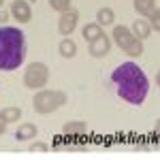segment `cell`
I'll use <instances>...</instances> for the list:
<instances>
[{"label":"cell","mask_w":160,"mask_h":160,"mask_svg":"<svg viewBox=\"0 0 160 160\" xmlns=\"http://www.w3.org/2000/svg\"><path fill=\"white\" fill-rule=\"evenodd\" d=\"M111 81L118 90L120 98H124L130 105H141L149 92V79L141 71V66L137 62H124L120 64L113 73Z\"/></svg>","instance_id":"6da1fadb"},{"label":"cell","mask_w":160,"mask_h":160,"mask_svg":"<svg viewBox=\"0 0 160 160\" xmlns=\"http://www.w3.org/2000/svg\"><path fill=\"white\" fill-rule=\"evenodd\" d=\"M26 58V37L15 26H0V71L11 73Z\"/></svg>","instance_id":"7a4b0ae2"},{"label":"cell","mask_w":160,"mask_h":160,"mask_svg":"<svg viewBox=\"0 0 160 160\" xmlns=\"http://www.w3.org/2000/svg\"><path fill=\"white\" fill-rule=\"evenodd\" d=\"M66 94L62 92V90H38L37 94H34V98H32V109L41 113V115H47V113H53V111H58L60 107L66 105Z\"/></svg>","instance_id":"3957f363"},{"label":"cell","mask_w":160,"mask_h":160,"mask_svg":"<svg viewBox=\"0 0 160 160\" xmlns=\"http://www.w3.org/2000/svg\"><path fill=\"white\" fill-rule=\"evenodd\" d=\"M113 41L122 51H126L130 58H139L143 53V41L137 38L128 26H113Z\"/></svg>","instance_id":"277c9868"},{"label":"cell","mask_w":160,"mask_h":160,"mask_svg":"<svg viewBox=\"0 0 160 160\" xmlns=\"http://www.w3.org/2000/svg\"><path fill=\"white\" fill-rule=\"evenodd\" d=\"M49 81V66L45 62H32L28 64L24 73V86L28 90H43Z\"/></svg>","instance_id":"5b68a950"},{"label":"cell","mask_w":160,"mask_h":160,"mask_svg":"<svg viewBox=\"0 0 160 160\" xmlns=\"http://www.w3.org/2000/svg\"><path fill=\"white\" fill-rule=\"evenodd\" d=\"M77 22H79V13L75 11V9L64 11V13H62V17H60V22H58V30H60V34H64V37L73 34L75 28H77Z\"/></svg>","instance_id":"8992f818"},{"label":"cell","mask_w":160,"mask_h":160,"mask_svg":"<svg viewBox=\"0 0 160 160\" xmlns=\"http://www.w3.org/2000/svg\"><path fill=\"white\" fill-rule=\"evenodd\" d=\"M11 17H15L19 24H28L32 19L30 2H26V0H13L11 2Z\"/></svg>","instance_id":"52a82bcc"},{"label":"cell","mask_w":160,"mask_h":160,"mask_svg":"<svg viewBox=\"0 0 160 160\" xmlns=\"http://www.w3.org/2000/svg\"><path fill=\"white\" fill-rule=\"evenodd\" d=\"M90 56H94V58H105L107 53L111 51V38L102 32L98 38H94V41H90Z\"/></svg>","instance_id":"ba28073f"},{"label":"cell","mask_w":160,"mask_h":160,"mask_svg":"<svg viewBox=\"0 0 160 160\" xmlns=\"http://www.w3.org/2000/svg\"><path fill=\"white\" fill-rule=\"evenodd\" d=\"M38 135V128L34 126V124H22L17 130H15V139L17 141H30V139H34V137Z\"/></svg>","instance_id":"9c48e42d"},{"label":"cell","mask_w":160,"mask_h":160,"mask_svg":"<svg viewBox=\"0 0 160 160\" xmlns=\"http://www.w3.org/2000/svg\"><path fill=\"white\" fill-rule=\"evenodd\" d=\"M130 32H132L137 38L145 41V38L152 34V26H149L145 19H135V24H132V28H130Z\"/></svg>","instance_id":"30bf717a"},{"label":"cell","mask_w":160,"mask_h":160,"mask_svg":"<svg viewBox=\"0 0 160 160\" xmlns=\"http://www.w3.org/2000/svg\"><path fill=\"white\" fill-rule=\"evenodd\" d=\"M58 51H60L62 58H75V56H77V43L68 37L62 38L60 45H58Z\"/></svg>","instance_id":"8fae6325"},{"label":"cell","mask_w":160,"mask_h":160,"mask_svg":"<svg viewBox=\"0 0 160 160\" xmlns=\"http://www.w3.org/2000/svg\"><path fill=\"white\" fill-rule=\"evenodd\" d=\"M113 22H115V13H113V9H109V7L98 9V13H96V24L98 26H111Z\"/></svg>","instance_id":"7c38bea8"},{"label":"cell","mask_w":160,"mask_h":160,"mask_svg":"<svg viewBox=\"0 0 160 160\" xmlns=\"http://www.w3.org/2000/svg\"><path fill=\"white\" fill-rule=\"evenodd\" d=\"M81 34H83V38L90 43V41H94V38H98L100 34H102V26H98L96 22L86 24V26H83V30H81Z\"/></svg>","instance_id":"4fadbf2b"},{"label":"cell","mask_w":160,"mask_h":160,"mask_svg":"<svg viewBox=\"0 0 160 160\" xmlns=\"http://www.w3.org/2000/svg\"><path fill=\"white\" fill-rule=\"evenodd\" d=\"M64 135H86L88 132V124L86 122H68V124H64Z\"/></svg>","instance_id":"5bb4252c"},{"label":"cell","mask_w":160,"mask_h":160,"mask_svg":"<svg viewBox=\"0 0 160 160\" xmlns=\"http://www.w3.org/2000/svg\"><path fill=\"white\" fill-rule=\"evenodd\" d=\"M156 7H158V4H156V0H135L137 13H141V15H145V17H148Z\"/></svg>","instance_id":"9a60e30c"},{"label":"cell","mask_w":160,"mask_h":160,"mask_svg":"<svg viewBox=\"0 0 160 160\" xmlns=\"http://www.w3.org/2000/svg\"><path fill=\"white\" fill-rule=\"evenodd\" d=\"M0 115L11 124V122H17V120L22 118V109H19V107H4V109L0 111Z\"/></svg>","instance_id":"2e32d148"},{"label":"cell","mask_w":160,"mask_h":160,"mask_svg":"<svg viewBox=\"0 0 160 160\" xmlns=\"http://www.w3.org/2000/svg\"><path fill=\"white\" fill-rule=\"evenodd\" d=\"M71 2H73V0H49V7L58 13H64V11L71 9Z\"/></svg>","instance_id":"e0dca14e"},{"label":"cell","mask_w":160,"mask_h":160,"mask_svg":"<svg viewBox=\"0 0 160 160\" xmlns=\"http://www.w3.org/2000/svg\"><path fill=\"white\" fill-rule=\"evenodd\" d=\"M148 17H149V26H154V30L158 32V30H160V11H158V7L149 13Z\"/></svg>","instance_id":"ac0fdd59"},{"label":"cell","mask_w":160,"mask_h":160,"mask_svg":"<svg viewBox=\"0 0 160 160\" xmlns=\"http://www.w3.org/2000/svg\"><path fill=\"white\" fill-rule=\"evenodd\" d=\"M49 145L45 143V141H32L30 143V152H47Z\"/></svg>","instance_id":"d6986e66"},{"label":"cell","mask_w":160,"mask_h":160,"mask_svg":"<svg viewBox=\"0 0 160 160\" xmlns=\"http://www.w3.org/2000/svg\"><path fill=\"white\" fill-rule=\"evenodd\" d=\"M7 126H9V122L0 115V135H4V132H7Z\"/></svg>","instance_id":"ffe728a7"},{"label":"cell","mask_w":160,"mask_h":160,"mask_svg":"<svg viewBox=\"0 0 160 160\" xmlns=\"http://www.w3.org/2000/svg\"><path fill=\"white\" fill-rule=\"evenodd\" d=\"M9 15H11V13H7L4 9H0V22H7V19H9Z\"/></svg>","instance_id":"44dd1931"},{"label":"cell","mask_w":160,"mask_h":160,"mask_svg":"<svg viewBox=\"0 0 160 160\" xmlns=\"http://www.w3.org/2000/svg\"><path fill=\"white\" fill-rule=\"evenodd\" d=\"M2 4H4V0H0V9H2Z\"/></svg>","instance_id":"7402d4cb"}]
</instances>
